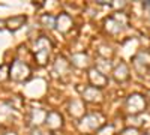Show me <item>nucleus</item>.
<instances>
[{"label":"nucleus","instance_id":"1","mask_svg":"<svg viewBox=\"0 0 150 135\" xmlns=\"http://www.w3.org/2000/svg\"><path fill=\"white\" fill-rule=\"evenodd\" d=\"M11 77L14 78V80H23V78H26V77H29V68L24 65V63L15 60V62L12 63V66H11Z\"/></svg>","mask_w":150,"mask_h":135},{"label":"nucleus","instance_id":"2","mask_svg":"<svg viewBox=\"0 0 150 135\" xmlns=\"http://www.w3.org/2000/svg\"><path fill=\"white\" fill-rule=\"evenodd\" d=\"M128 105H129V111L132 110L134 113H138V111H143L144 107H146V102L143 99V96L140 95H134L128 99Z\"/></svg>","mask_w":150,"mask_h":135},{"label":"nucleus","instance_id":"3","mask_svg":"<svg viewBox=\"0 0 150 135\" xmlns=\"http://www.w3.org/2000/svg\"><path fill=\"white\" fill-rule=\"evenodd\" d=\"M26 21V17H14V18H11L8 20V27L11 30H17L23 26V23Z\"/></svg>","mask_w":150,"mask_h":135}]
</instances>
